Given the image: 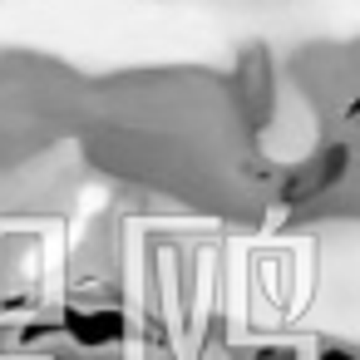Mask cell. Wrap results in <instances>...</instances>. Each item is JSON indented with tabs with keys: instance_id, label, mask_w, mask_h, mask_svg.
Listing matches in <instances>:
<instances>
[{
	"instance_id": "6da1fadb",
	"label": "cell",
	"mask_w": 360,
	"mask_h": 360,
	"mask_svg": "<svg viewBox=\"0 0 360 360\" xmlns=\"http://www.w3.org/2000/svg\"><path fill=\"white\" fill-rule=\"evenodd\" d=\"M345 173H350V148H345V143H321L311 158H301L296 168H286L276 202H281V207H306V202L326 198L330 188H340Z\"/></svg>"
},
{
	"instance_id": "7a4b0ae2",
	"label": "cell",
	"mask_w": 360,
	"mask_h": 360,
	"mask_svg": "<svg viewBox=\"0 0 360 360\" xmlns=\"http://www.w3.org/2000/svg\"><path fill=\"white\" fill-rule=\"evenodd\" d=\"M321 360H360V355H350V350H326Z\"/></svg>"
},
{
	"instance_id": "3957f363",
	"label": "cell",
	"mask_w": 360,
	"mask_h": 360,
	"mask_svg": "<svg viewBox=\"0 0 360 360\" xmlns=\"http://www.w3.org/2000/svg\"><path fill=\"white\" fill-rule=\"evenodd\" d=\"M350 124H355V134H360V99L350 104Z\"/></svg>"
}]
</instances>
